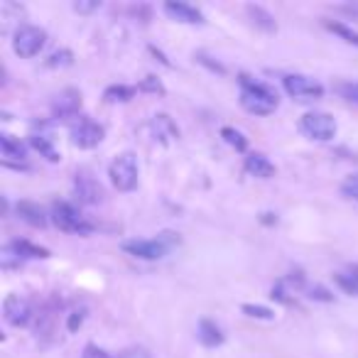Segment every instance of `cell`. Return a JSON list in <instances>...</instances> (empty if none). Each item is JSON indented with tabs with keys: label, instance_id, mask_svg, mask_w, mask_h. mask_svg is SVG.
<instances>
[{
	"label": "cell",
	"instance_id": "1",
	"mask_svg": "<svg viewBox=\"0 0 358 358\" xmlns=\"http://www.w3.org/2000/svg\"><path fill=\"white\" fill-rule=\"evenodd\" d=\"M241 106L253 115H268L278 108V94L270 86L260 84V81L250 79V76L241 74Z\"/></svg>",
	"mask_w": 358,
	"mask_h": 358
},
{
	"label": "cell",
	"instance_id": "2",
	"mask_svg": "<svg viewBox=\"0 0 358 358\" xmlns=\"http://www.w3.org/2000/svg\"><path fill=\"white\" fill-rule=\"evenodd\" d=\"M182 243L179 234L174 231H162L157 238H148V241H125L123 250L133 258L140 260H162L172 253L177 245Z\"/></svg>",
	"mask_w": 358,
	"mask_h": 358
},
{
	"label": "cell",
	"instance_id": "3",
	"mask_svg": "<svg viewBox=\"0 0 358 358\" xmlns=\"http://www.w3.org/2000/svg\"><path fill=\"white\" fill-rule=\"evenodd\" d=\"M108 177L118 192H133L138 187V157L133 152H120L110 162Z\"/></svg>",
	"mask_w": 358,
	"mask_h": 358
},
{
	"label": "cell",
	"instance_id": "4",
	"mask_svg": "<svg viewBox=\"0 0 358 358\" xmlns=\"http://www.w3.org/2000/svg\"><path fill=\"white\" fill-rule=\"evenodd\" d=\"M47 45V32L37 25H20L13 35V52L20 59H32Z\"/></svg>",
	"mask_w": 358,
	"mask_h": 358
},
{
	"label": "cell",
	"instance_id": "5",
	"mask_svg": "<svg viewBox=\"0 0 358 358\" xmlns=\"http://www.w3.org/2000/svg\"><path fill=\"white\" fill-rule=\"evenodd\" d=\"M52 224L57 226L59 231H66V234H79V236H86L94 231V226L79 214V209L66 201H55L52 204Z\"/></svg>",
	"mask_w": 358,
	"mask_h": 358
},
{
	"label": "cell",
	"instance_id": "6",
	"mask_svg": "<svg viewBox=\"0 0 358 358\" xmlns=\"http://www.w3.org/2000/svg\"><path fill=\"white\" fill-rule=\"evenodd\" d=\"M299 130L312 140H331L336 135V120L324 110H309L299 118Z\"/></svg>",
	"mask_w": 358,
	"mask_h": 358
},
{
	"label": "cell",
	"instance_id": "7",
	"mask_svg": "<svg viewBox=\"0 0 358 358\" xmlns=\"http://www.w3.org/2000/svg\"><path fill=\"white\" fill-rule=\"evenodd\" d=\"M282 86L294 101H319L324 96V86L304 74L282 76Z\"/></svg>",
	"mask_w": 358,
	"mask_h": 358
},
{
	"label": "cell",
	"instance_id": "8",
	"mask_svg": "<svg viewBox=\"0 0 358 358\" xmlns=\"http://www.w3.org/2000/svg\"><path fill=\"white\" fill-rule=\"evenodd\" d=\"M69 135H71V143H74L76 148L91 150V148H96V145H101V140H103L106 130H103V125H99L96 120L79 118L76 123H71Z\"/></svg>",
	"mask_w": 358,
	"mask_h": 358
},
{
	"label": "cell",
	"instance_id": "9",
	"mask_svg": "<svg viewBox=\"0 0 358 358\" xmlns=\"http://www.w3.org/2000/svg\"><path fill=\"white\" fill-rule=\"evenodd\" d=\"M3 314L10 327H27L32 322V304L20 294H8L3 302Z\"/></svg>",
	"mask_w": 358,
	"mask_h": 358
},
{
	"label": "cell",
	"instance_id": "10",
	"mask_svg": "<svg viewBox=\"0 0 358 358\" xmlns=\"http://www.w3.org/2000/svg\"><path fill=\"white\" fill-rule=\"evenodd\" d=\"M74 192H76V196H79V201L81 204H89V206H94V204H101L103 201V187L96 182L91 174H86V172H79L74 177Z\"/></svg>",
	"mask_w": 358,
	"mask_h": 358
},
{
	"label": "cell",
	"instance_id": "11",
	"mask_svg": "<svg viewBox=\"0 0 358 358\" xmlns=\"http://www.w3.org/2000/svg\"><path fill=\"white\" fill-rule=\"evenodd\" d=\"M81 110V94L76 89H64L52 101V113L55 118H74Z\"/></svg>",
	"mask_w": 358,
	"mask_h": 358
},
{
	"label": "cell",
	"instance_id": "12",
	"mask_svg": "<svg viewBox=\"0 0 358 358\" xmlns=\"http://www.w3.org/2000/svg\"><path fill=\"white\" fill-rule=\"evenodd\" d=\"M162 10L167 13L172 20L185 22V25H201V22H204V13H201L199 8L189 6V3L169 0V3H164V6H162Z\"/></svg>",
	"mask_w": 358,
	"mask_h": 358
},
{
	"label": "cell",
	"instance_id": "13",
	"mask_svg": "<svg viewBox=\"0 0 358 358\" xmlns=\"http://www.w3.org/2000/svg\"><path fill=\"white\" fill-rule=\"evenodd\" d=\"M3 250L10 255H15L17 260H45L50 258V250L40 248V245L30 243V241H10L8 245H3Z\"/></svg>",
	"mask_w": 358,
	"mask_h": 358
},
{
	"label": "cell",
	"instance_id": "14",
	"mask_svg": "<svg viewBox=\"0 0 358 358\" xmlns=\"http://www.w3.org/2000/svg\"><path fill=\"white\" fill-rule=\"evenodd\" d=\"M15 214L20 216L27 226H32V229H45V226L50 224L45 209H42L40 204H35V201H17Z\"/></svg>",
	"mask_w": 358,
	"mask_h": 358
},
{
	"label": "cell",
	"instance_id": "15",
	"mask_svg": "<svg viewBox=\"0 0 358 358\" xmlns=\"http://www.w3.org/2000/svg\"><path fill=\"white\" fill-rule=\"evenodd\" d=\"M150 128H152L155 133V140H159V143H172V140L179 138V128L172 123V118L164 113H157L152 120H150Z\"/></svg>",
	"mask_w": 358,
	"mask_h": 358
},
{
	"label": "cell",
	"instance_id": "16",
	"mask_svg": "<svg viewBox=\"0 0 358 358\" xmlns=\"http://www.w3.org/2000/svg\"><path fill=\"white\" fill-rule=\"evenodd\" d=\"M245 172L253 174V177L258 179H270L275 177V164L270 162L268 157H265L263 152H250L248 157H245Z\"/></svg>",
	"mask_w": 358,
	"mask_h": 358
},
{
	"label": "cell",
	"instance_id": "17",
	"mask_svg": "<svg viewBox=\"0 0 358 358\" xmlns=\"http://www.w3.org/2000/svg\"><path fill=\"white\" fill-rule=\"evenodd\" d=\"M196 338H199L204 346L214 348V346H221L224 343V331L216 322L211 319H201L199 322V329H196Z\"/></svg>",
	"mask_w": 358,
	"mask_h": 358
},
{
	"label": "cell",
	"instance_id": "18",
	"mask_svg": "<svg viewBox=\"0 0 358 358\" xmlns=\"http://www.w3.org/2000/svg\"><path fill=\"white\" fill-rule=\"evenodd\" d=\"M0 150H3V157L6 159H25V155H27L25 145L8 133L0 135Z\"/></svg>",
	"mask_w": 358,
	"mask_h": 358
},
{
	"label": "cell",
	"instance_id": "19",
	"mask_svg": "<svg viewBox=\"0 0 358 358\" xmlns=\"http://www.w3.org/2000/svg\"><path fill=\"white\" fill-rule=\"evenodd\" d=\"M245 13H248L250 17H253V25H258L260 30H265V32H275L278 30V22H275V17L270 15L265 8H260V6H248L245 8Z\"/></svg>",
	"mask_w": 358,
	"mask_h": 358
},
{
	"label": "cell",
	"instance_id": "20",
	"mask_svg": "<svg viewBox=\"0 0 358 358\" xmlns=\"http://www.w3.org/2000/svg\"><path fill=\"white\" fill-rule=\"evenodd\" d=\"M135 86H125V84H113L108 86V89L103 91V99L106 103H125V101H130L135 96Z\"/></svg>",
	"mask_w": 358,
	"mask_h": 358
},
{
	"label": "cell",
	"instance_id": "21",
	"mask_svg": "<svg viewBox=\"0 0 358 358\" xmlns=\"http://www.w3.org/2000/svg\"><path fill=\"white\" fill-rule=\"evenodd\" d=\"M221 138H224L226 143H229L234 150H238V152H245V150H248V138H245V135L241 133V130L231 128V125L221 128Z\"/></svg>",
	"mask_w": 358,
	"mask_h": 358
},
{
	"label": "cell",
	"instance_id": "22",
	"mask_svg": "<svg viewBox=\"0 0 358 358\" xmlns=\"http://www.w3.org/2000/svg\"><path fill=\"white\" fill-rule=\"evenodd\" d=\"M324 25H327V30H329V32H334V35L341 37L343 42H348V45L358 47V32H356V30H351L348 25H343V22H334V20H327Z\"/></svg>",
	"mask_w": 358,
	"mask_h": 358
},
{
	"label": "cell",
	"instance_id": "23",
	"mask_svg": "<svg viewBox=\"0 0 358 358\" xmlns=\"http://www.w3.org/2000/svg\"><path fill=\"white\" fill-rule=\"evenodd\" d=\"M30 145L35 150H40V152L45 155V157L50 159V162H57V159H59V152L55 150V145H52V140L47 138V135H32Z\"/></svg>",
	"mask_w": 358,
	"mask_h": 358
},
{
	"label": "cell",
	"instance_id": "24",
	"mask_svg": "<svg viewBox=\"0 0 358 358\" xmlns=\"http://www.w3.org/2000/svg\"><path fill=\"white\" fill-rule=\"evenodd\" d=\"M50 69H57V66H71L74 64V55H71L69 50H57L50 55V59L45 62Z\"/></svg>",
	"mask_w": 358,
	"mask_h": 358
},
{
	"label": "cell",
	"instance_id": "25",
	"mask_svg": "<svg viewBox=\"0 0 358 358\" xmlns=\"http://www.w3.org/2000/svg\"><path fill=\"white\" fill-rule=\"evenodd\" d=\"M243 314H248V317L253 319H263V322H273L275 319V312L270 307H260V304H243Z\"/></svg>",
	"mask_w": 358,
	"mask_h": 358
},
{
	"label": "cell",
	"instance_id": "26",
	"mask_svg": "<svg viewBox=\"0 0 358 358\" xmlns=\"http://www.w3.org/2000/svg\"><path fill=\"white\" fill-rule=\"evenodd\" d=\"M336 94L341 99L351 101V103H358V81H341V84H336Z\"/></svg>",
	"mask_w": 358,
	"mask_h": 358
},
{
	"label": "cell",
	"instance_id": "27",
	"mask_svg": "<svg viewBox=\"0 0 358 358\" xmlns=\"http://www.w3.org/2000/svg\"><path fill=\"white\" fill-rule=\"evenodd\" d=\"M341 194L358 204V174H348L341 185Z\"/></svg>",
	"mask_w": 358,
	"mask_h": 358
},
{
	"label": "cell",
	"instance_id": "28",
	"mask_svg": "<svg viewBox=\"0 0 358 358\" xmlns=\"http://www.w3.org/2000/svg\"><path fill=\"white\" fill-rule=\"evenodd\" d=\"M334 282H336L346 294H356V297H358V285L353 282V278L348 273H336V275H334Z\"/></svg>",
	"mask_w": 358,
	"mask_h": 358
},
{
	"label": "cell",
	"instance_id": "29",
	"mask_svg": "<svg viewBox=\"0 0 358 358\" xmlns=\"http://www.w3.org/2000/svg\"><path fill=\"white\" fill-rule=\"evenodd\" d=\"M140 91H148V94H164V86L159 84L157 76H145L143 84L138 86Z\"/></svg>",
	"mask_w": 358,
	"mask_h": 358
},
{
	"label": "cell",
	"instance_id": "30",
	"mask_svg": "<svg viewBox=\"0 0 358 358\" xmlns=\"http://www.w3.org/2000/svg\"><path fill=\"white\" fill-rule=\"evenodd\" d=\"M99 8H101L99 0H76L74 3V10L81 13V15H89V13L99 10Z\"/></svg>",
	"mask_w": 358,
	"mask_h": 358
},
{
	"label": "cell",
	"instance_id": "31",
	"mask_svg": "<svg viewBox=\"0 0 358 358\" xmlns=\"http://www.w3.org/2000/svg\"><path fill=\"white\" fill-rule=\"evenodd\" d=\"M81 358H113V356H110L108 351H103L101 346H96V343H86Z\"/></svg>",
	"mask_w": 358,
	"mask_h": 358
},
{
	"label": "cell",
	"instance_id": "32",
	"mask_svg": "<svg viewBox=\"0 0 358 358\" xmlns=\"http://www.w3.org/2000/svg\"><path fill=\"white\" fill-rule=\"evenodd\" d=\"M118 358H152L150 356L145 348H140V346H130V348H125V351H120L118 353Z\"/></svg>",
	"mask_w": 358,
	"mask_h": 358
},
{
	"label": "cell",
	"instance_id": "33",
	"mask_svg": "<svg viewBox=\"0 0 358 358\" xmlns=\"http://www.w3.org/2000/svg\"><path fill=\"white\" fill-rule=\"evenodd\" d=\"M309 297H312V299H319V302H331V299H334L331 294H329L324 287H312V289H309Z\"/></svg>",
	"mask_w": 358,
	"mask_h": 358
},
{
	"label": "cell",
	"instance_id": "34",
	"mask_svg": "<svg viewBox=\"0 0 358 358\" xmlns=\"http://www.w3.org/2000/svg\"><path fill=\"white\" fill-rule=\"evenodd\" d=\"M81 322H84V309L81 312H74L69 319V331H76V327H81Z\"/></svg>",
	"mask_w": 358,
	"mask_h": 358
},
{
	"label": "cell",
	"instance_id": "35",
	"mask_svg": "<svg viewBox=\"0 0 358 358\" xmlns=\"http://www.w3.org/2000/svg\"><path fill=\"white\" fill-rule=\"evenodd\" d=\"M336 10L346 13V15H351V17H358V3H346V6H338Z\"/></svg>",
	"mask_w": 358,
	"mask_h": 358
},
{
	"label": "cell",
	"instance_id": "36",
	"mask_svg": "<svg viewBox=\"0 0 358 358\" xmlns=\"http://www.w3.org/2000/svg\"><path fill=\"white\" fill-rule=\"evenodd\" d=\"M346 273L351 275V278H353V282L358 285V265H348V270H346Z\"/></svg>",
	"mask_w": 358,
	"mask_h": 358
}]
</instances>
